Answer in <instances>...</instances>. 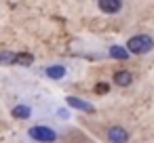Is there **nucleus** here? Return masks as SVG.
<instances>
[{
  "label": "nucleus",
  "instance_id": "obj_1",
  "mask_svg": "<svg viewBox=\"0 0 154 143\" xmlns=\"http://www.w3.org/2000/svg\"><path fill=\"white\" fill-rule=\"evenodd\" d=\"M152 49H154V40L150 36H146V34H137V36L129 38V42H127V51L135 53V55H146Z\"/></svg>",
  "mask_w": 154,
  "mask_h": 143
},
{
  "label": "nucleus",
  "instance_id": "obj_2",
  "mask_svg": "<svg viewBox=\"0 0 154 143\" xmlns=\"http://www.w3.org/2000/svg\"><path fill=\"white\" fill-rule=\"evenodd\" d=\"M28 133H30V137L34 141H40V143H53V141H57V133L53 128H49V126H32Z\"/></svg>",
  "mask_w": 154,
  "mask_h": 143
},
{
  "label": "nucleus",
  "instance_id": "obj_3",
  "mask_svg": "<svg viewBox=\"0 0 154 143\" xmlns=\"http://www.w3.org/2000/svg\"><path fill=\"white\" fill-rule=\"evenodd\" d=\"M108 141H112V143H125L127 139H129V133L122 128V126H112V128H108Z\"/></svg>",
  "mask_w": 154,
  "mask_h": 143
},
{
  "label": "nucleus",
  "instance_id": "obj_4",
  "mask_svg": "<svg viewBox=\"0 0 154 143\" xmlns=\"http://www.w3.org/2000/svg\"><path fill=\"white\" fill-rule=\"evenodd\" d=\"M97 4H99V11L114 15L122 9V0H97Z\"/></svg>",
  "mask_w": 154,
  "mask_h": 143
},
{
  "label": "nucleus",
  "instance_id": "obj_5",
  "mask_svg": "<svg viewBox=\"0 0 154 143\" xmlns=\"http://www.w3.org/2000/svg\"><path fill=\"white\" fill-rule=\"evenodd\" d=\"M68 105H72V107H76V109H80V112H87V114H93V112H95V107H93L91 103H87V101H82V99H78V97H68Z\"/></svg>",
  "mask_w": 154,
  "mask_h": 143
},
{
  "label": "nucleus",
  "instance_id": "obj_6",
  "mask_svg": "<svg viewBox=\"0 0 154 143\" xmlns=\"http://www.w3.org/2000/svg\"><path fill=\"white\" fill-rule=\"evenodd\" d=\"M47 76L51 80H61L66 76V67L63 65H51V67H47Z\"/></svg>",
  "mask_w": 154,
  "mask_h": 143
},
{
  "label": "nucleus",
  "instance_id": "obj_7",
  "mask_svg": "<svg viewBox=\"0 0 154 143\" xmlns=\"http://www.w3.org/2000/svg\"><path fill=\"white\" fill-rule=\"evenodd\" d=\"M114 82H116L118 86H129V84L133 82V76H131L129 72H122V70H120V72L114 74Z\"/></svg>",
  "mask_w": 154,
  "mask_h": 143
},
{
  "label": "nucleus",
  "instance_id": "obj_8",
  "mask_svg": "<svg viewBox=\"0 0 154 143\" xmlns=\"http://www.w3.org/2000/svg\"><path fill=\"white\" fill-rule=\"evenodd\" d=\"M110 57L127 61V59H129V51H127V49H122V46H110Z\"/></svg>",
  "mask_w": 154,
  "mask_h": 143
},
{
  "label": "nucleus",
  "instance_id": "obj_9",
  "mask_svg": "<svg viewBox=\"0 0 154 143\" xmlns=\"http://www.w3.org/2000/svg\"><path fill=\"white\" fill-rule=\"evenodd\" d=\"M30 114H32V109H30L28 105H15V107H13V116H15V118L26 120V118H30Z\"/></svg>",
  "mask_w": 154,
  "mask_h": 143
},
{
  "label": "nucleus",
  "instance_id": "obj_10",
  "mask_svg": "<svg viewBox=\"0 0 154 143\" xmlns=\"http://www.w3.org/2000/svg\"><path fill=\"white\" fill-rule=\"evenodd\" d=\"M15 63L26 65V67H28V65H32V63H34V57H32L30 53H17V55H15Z\"/></svg>",
  "mask_w": 154,
  "mask_h": 143
},
{
  "label": "nucleus",
  "instance_id": "obj_11",
  "mask_svg": "<svg viewBox=\"0 0 154 143\" xmlns=\"http://www.w3.org/2000/svg\"><path fill=\"white\" fill-rule=\"evenodd\" d=\"M0 63H2V65H11V63H15V53H11V51H2V53H0Z\"/></svg>",
  "mask_w": 154,
  "mask_h": 143
},
{
  "label": "nucleus",
  "instance_id": "obj_12",
  "mask_svg": "<svg viewBox=\"0 0 154 143\" xmlns=\"http://www.w3.org/2000/svg\"><path fill=\"white\" fill-rule=\"evenodd\" d=\"M95 93H97V95L110 93V84H108V82H97V84H95Z\"/></svg>",
  "mask_w": 154,
  "mask_h": 143
}]
</instances>
